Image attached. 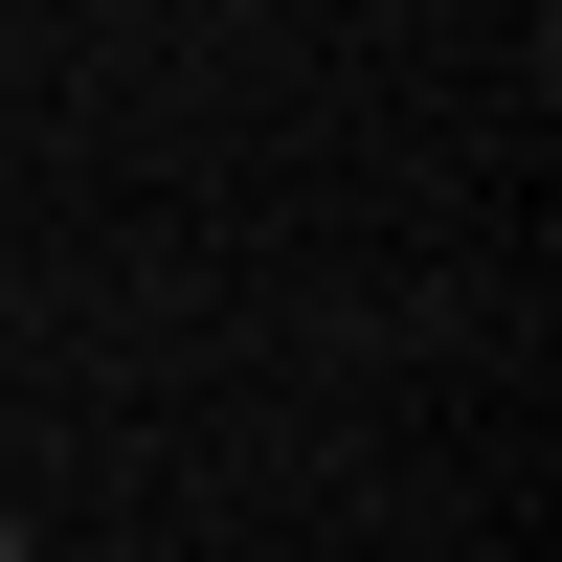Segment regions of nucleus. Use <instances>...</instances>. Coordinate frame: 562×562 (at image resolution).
<instances>
[{"instance_id": "1", "label": "nucleus", "mask_w": 562, "mask_h": 562, "mask_svg": "<svg viewBox=\"0 0 562 562\" xmlns=\"http://www.w3.org/2000/svg\"><path fill=\"white\" fill-rule=\"evenodd\" d=\"M0 562H23V518H0Z\"/></svg>"}]
</instances>
